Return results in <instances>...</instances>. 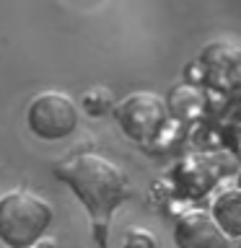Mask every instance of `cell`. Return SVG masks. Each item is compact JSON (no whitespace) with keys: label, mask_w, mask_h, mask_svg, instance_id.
I'll return each instance as SVG.
<instances>
[{"label":"cell","mask_w":241,"mask_h":248,"mask_svg":"<svg viewBox=\"0 0 241 248\" xmlns=\"http://www.w3.org/2000/svg\"><path fill=\"white\" fill-rule=\"evenodd\" d=\"M52 173L81 199V204L86 207L93 222V235H96L99 248H106V232L112 225V217L117 207L127 202L132 194L124 170L106 155L86 150L73 153L65 160L54 163Z\"/></svg>","instance_id":"6da1fadb"},{"label":"cell","mask_w":241,"mask_h":248,"mask_svg":"<svg viewBox=\"0 0 241 248\" xmlns=\"http://www.w3.org/2000/svg\"><path fill=\"white\" fill-rule=\"evenodd\" d=\"M52 204L29 189L0 197V243L5 248H34L52 225Z\"/></svg>","instance_id":"7a4b0ae2"},{"label":"cell","mask_w":241,"mask_h":248,"mask_svg":"<svg viewBox=\"0 0 241 248\" xmlns=\"http://www.w3.org/2000/svg\"><path fill=\"white\" fill-rule=\"evenodd\" d=\"M112 116L124 132V137H130L138 145H153L161 132L166 129L171 111L161 96L138 91V93H130L127 98H122L112 108Z\"/></svg>","instance_id":"3957f363"},{"label":"cell","mask_w":241,"mask_h":248,"mask_svg":"<svg viewBox=\"0 0 241 248\" xmlns=\"http://www.w3.org/2000/svg\"><path fill=\"white\" fill-rule=\"evenodd\" d=\"M26 124L31 135L47 142H57L75 132L78 127V106L68 93L60 91H42L31 98L26 108Z\"/></svg>","instance_id":"277c9868"},{"label":"cell","mask_w":241,"mask_h":248,"mask_svg":"<svg viewBox=\"0 0 241 248\" xmlns=\"http://www.w3.org/2000/svg\"><path fill=\"white\" fill-rule=\"evenodd\" d=\"M176 248H231V238L215 222L210 209H187L174 220Z\"/></svg>","instance_id":"5b68a950"},{"label":"cell","mask_w":241,"mask_h":248,"mask_svg":"<svg viewBox=\"0 0 241 248\" xmlns=\"http://www.w3.org/2000/svg\"><path fill=\"white\" fill-rule=\"evenodd\" d=\"M215 222L223 228L228 238L241 240V189H225L213 199L210 204Z\"/></svg>","instance_id":"8992f818"},{"label":"cell","mask_w":241,"mask_h":248,"mask_svg":"<svg viewBox=\"0 0 241 248\" xmlns=\"http://www.w3.org/2000/svg\"><path fill=\"white\" fill-rule=\"evenodd\" d=\"M169 111L171 116H176V119H194V116H200L202 111V104H205V98H202L200 91H194L192 85H176L174 91L169 93Z\"/></svg>","instance_id":"52a82bcc"},{"label":"cell","mask_w":241,"mask_h":248,"mask_svg":"<svg viewBox=\"0 0 241 248\" xmlns=\"http://www.w3.org/2000/svg\"><path fill=\"white\" fill-rule=\"evenodd\" d=\"M122 248H158V240H155L153 232L148 230H130L124 235V246Z\"/></svg>","instance_id":"ba28073f"},{"label":"cell","mask_w":241,"mask_h":248,"mask_svg":"<svg viewBox=\"0 0 241 248\" xmlns=\"http://www.w3.org/2000/svg\"><path fill=\"white\" fill-rule=\"evenodd\" d=\"M34 248H54V243H52V240H42V243L34 246Z\"/></svg>","instance_id":"9c48e42d"},{"label":"cell","mask_w":241,"mask_h":248,"mask_svg":"<svg viewBox=\"0 0 241 248\" xmlns=\"http://www.w3.org/2000/svg\"><path fill=\"white\" fill-rule=\"evenodd\" d=\"M236 248H241V240H239V246H236Z\"/></svg>","instance_id":"30bf717a"}]
</instances>
